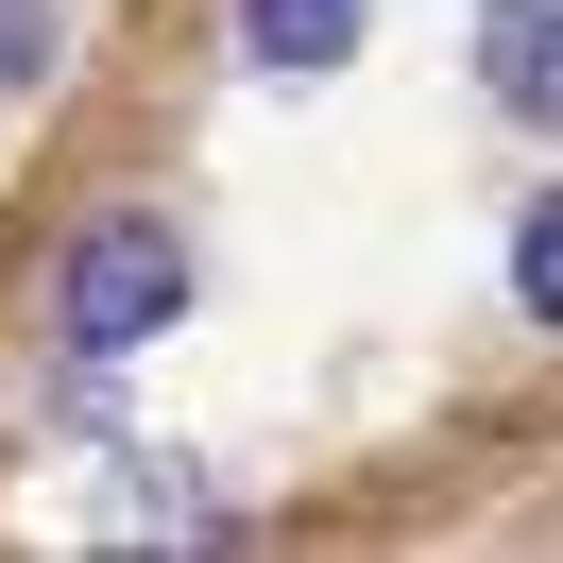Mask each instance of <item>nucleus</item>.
Here are the masks:
<instances>
[{
	"mask_svg": "<svg viewBox=\"0 0 563 563\" xmlns=\"http://www.w3.org/2000/svg\"><path fill=\"white\" fill-rule=\"evenodd\" d=\"M240 35L274 52V69H324V52L358 35V0H240Z\"/></svg>",
	"mask_w": 563,
	"mask_h": 563,
	"instance_id": "f03ea898",
	"label": "nucleus"
},
{
	"mask_svg": "<svg viewBox=\"0 0 563 563\" xmlns=\"http://www.w3.org/2000/svg\"><path fill=\"white\" fill-rule=\"evenodd\" d=\"M52 324H69L86 358H137L154 324H188V240H172V222H137V206L86 222V240H69V290H52Z\"/></svg>",
	"mask_w": 563,
	"mask_h": 563,
	"instance_id": "f257e3e1",
	"label": "nucleus"
},
{
	"mask_svg": "<svg viewBox=\"0 0 563 563\" xmlns=\"http://www.w3.org/2000/svg\"><path fill=\"white\" fill-rule=\"evenodd\" d=\"M547 0H495V103H512V120H547Z\"/></svg>",
	"mask_w": 563,
	"mask_h": 563,
	"instance_id": "7ed1b4c3",
	"label": "nucleus"
},
{
	"mask_svg": "<svg viewBox=\"0 0 563 563\" xmlns=\"http://www.w3.org/2000/svg\"><path fill=\"white\" fill-rule=\"evenodd\" d=\"M52 69V0H0V86H35Z\"/></svg>",
	"mask_w": 563,
	"mask_h": 563,
	"instance_id": "20e7f679",
	"label": "nucleus"
}]
</instances>
